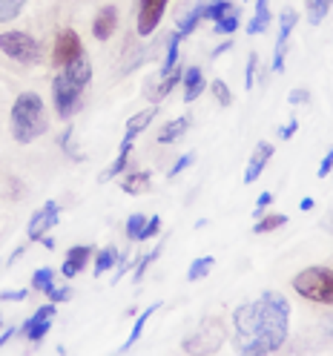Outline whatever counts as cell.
<instances>
[{"instance_id": "47", "label": "cell", "mask_w": 333, "mask_h": 356, "mask_svg": "<svg viewBox=\"0 0 333 356\" xmlns=\"http://www.w3.org/2000/svg\"><path fill=\"white\" fill-rule=\"evenodd\" d=\"M15 333H17L15 327H6V333H3V337H0V348H3V345H6V342H9L12 337H15Z\"/></svg>"}, {"instance_id": "29", "label": "cell", "mask_w": 333, "mask_h": 356, "mask_svg": "<svg viewBox=\"0 0 333 356\" xmlns=\"http://www.w3.org/2000/svg\"><path fill=\"white\" fill-rule=\"evenodd\" d=\"M184 38L175 32L172 38H170V47H167V58H164V63H161V78L167 75V72H172L175 70V63H179V43H181Z\"/></svg>"}, {"instance_id": "50", "label": "cell", "mask_w": 333, "mask_h": 356, "mask_svg": "<svg viewBox=\"0 0 333 356\" xmlns=\"http://www.w3.org/2000/svg\"><path fill=\"white\" fill-rule=\"evenodd\" d=\"M0 325H3V322H0Z\"/></svg>"}, {"instance_id": "32", "label": "cell", "mask_w": 333, "mask_h": 356, "mask_svg": "<svg viewBox=\"0 0 333 356\" xmlns=\"http://www.w3.org/2000/svg\"><path fill=\"white\" fill-rule=\"evenodd\" d=\"M210 89H213V98H216V101H218L221 106H230V104H233V95H230V89H227V83L221 81V78H213Z\"/></svg>"}, {"instance_id": "27", "label": "cell", "mask_w": 333, "mask_h": 356, "mask_svg": "<svg viewBox=\"0 0 333 356\" xmlns=\"http://www.w3.org/2000/svg\"><path fill=\"white\" fill-rule=\"evenodd\" d=\"M204 17V0L202 3H195L193 9H190V15L187 17H181V26H179V35L181 38H187L190 32H195V26H198V20Z\"/></svg>"}, {"instance_id": "24", "label": "cell", "mask_w": 333, "mask_h": 356, "mask_svg": "<svg viewBox=\"0 0 333 356\" xmlns=\"http://www.w3.org/2000/svg\"><path fill=\"white\" fill-rule=\"evenodd\" d=\"M304 3H307V24L319 26L322 20H325V15L330 12L333 0H304Z\"/></svg>"}, {"instance_id": "25", "label": "cell", "mask_w": 333, "mask_h": 356, "mask_svg": "<svg viewBox=\"0 0 333 356\" xmlns=\"http://www.w3.org/2000/svg\"><path fill=\"white\" fill-rule=\"evenodd\" d=\"M284 225H287V216L273 213V216L259 218L256 225H253V233H256V236H261V233H273V230H279V227H284Z\"/></svg>"}, {"instance_id": "2", "label": "cell", "mask_w": 333, "mask_h": 356, "mask_svg": "<svg viewBox=\"0 0 333 356\" xmlns=\"http://www.w3.org/2000/svg\"><path fill=\"white\" fill-rule=\"evenodd\" d=\"M12 136L17 144H32L47 132V113H43V98L38 92H20L12 104Z\"/></svg>"}, {"instance_id": "35", "label": "cell", "mask_w": 333, "mask_h": 356, "mask_svg": "<svg viewBox=\"0 0 333 356\" xmlns=\"http://www.w3.org/2000/svg\"><path fill=\"white\" fill-rule=\"evenodd\" d=\"M147 218H149V216H141V213L129 216V218H127V236L138 241V238H141V233H144V225H147Z\"/></svg>"}, {"instance_id": "10", "label": "cell", "mask_w": 333, "mask_h": 356, "mask_svg": "<svg viewBox=\"0 0 333 356\" xmlns=\"http://www.w3.org/2000/svg\"><path fill=\"white\" fill-rule=\"evenodd\" d=\"M170 0H141L138 3V35L147 38L155 32V26L161 24L164 9H167Z\"/></svg>"}, {"instance_id": "11", "label": "cell", "mask_w": 333, "mask_h": 356, "mask_svg": "<svg viewBox=\"0 0 333 356\" xmlns=\"http://www.w3.org/2000/svg\"><path fill=\"white\" fill-rule=\"evenodd\" d=\"M299 15L293 9H284L282 12V20H279V38H276V52H273V72H282L284 70V49H287V38H291L293 26H296Z\"/></svg>"}, {"instance_id": "40", "label": "cell", "mask_w": 333, "mask_h": 356, "mask_svg": "<svg viewBox=\"0 0 333 356\" xmlns=\"http://www.w3.org/2000/svg\"><path fill=\"white\" fill-rule=\"evenodd\" d=\"M287 101H291L293 106H304L310 101V92H307V89H293V92L287 95Z\"/></svg>"}, {"instance_id": "8", "label": "cell", "mask_w": 333, "mask_h": 356, "mask_svg": "<svg viewBox=\"0 0 333 356\" xmlns=\"http://www.w3.org/2000/svg\"><path fill=\"white\" fill-rule=\"evenodd\" d=\"M58 216H60L58 202H47V204H43V207L29 218V227H26L29 241H40L43 236H47V233L58 225Z\"/></svg>"}, {"instance_id": "19", "label": "cell", "mask_w": 333, "mask_h": 356, "mask_svg": "<svg viewBox=\"0 0 333 356\" xmlns=\"http://www.w3.org/2000/svg\"><path fill=\"white\" fill-rule=\"evenodd\" d=\"M187 127H190V118H187V115L170 121V124L159 132V141H161V144H172V141H179V138L184 136V132H187Z\"/></svg>"}, {"instance_id": "4", "label": "cell", "mask_w": 333, "mask_h": 356, "mask_svg": "<svg viewBox=\"0 0 333 356\" xmlns=\"http://www.w3.org/2000/svg\"><path fill=\"white\" fill-rule=\"evenodd\" d=\"M0 49L17 63H38L40 60V43L26 32H3L0 35Z\"/></svg>"}, {"instance_id": "37", "label": "cell", "mask_w": 333, "mask_h": 356, "mask_svg": "<svg viewBox=\"0 0 333 356\" xmlns=\"http://www.w3.org/2000/svg\"><path fill=\"white\" fill-rule=\"evenodd\" d=\"M43 293L49 296V302H55V305H58V302H70V299H72V287H55V282H52Z\"/></svg>"}, {"instance_id": "49", "label": "cell", "mask_w": 333, "mask_h": 356, "mask_svg": "<svg viewBox=\"0 0 333 356\" xmlns=\"http://www.w3.org/2000/svg\"><path fill=\"white\" fill-rule=\"evenodd\" d=\"M299 207H302V210H314V198H302Z\"/></svg>"}, {"instance_id": "45", "label": "cell", "mask_w": 333, "mask_h": 356, "mask_svg": "<svg viewBox=\"0 0 333 356\" xmlns=\"http://www.w3.org/2000/svg\"><path fill=\"white\" fill-rule=\"evenodd\" d=\"M26 296H29V287H26V291H15V293H0V299H6V302H20Z\"/></svg>"}, {"instance_id": "18", "label": "cell", "mask_w": 333, "mask_h": 356, "mask_svg": "<svg viewBox=\"0 0 333 356\" xmlns=\"http://www.w3.org/2000/svg\"><path fill=\"white\" fill-rule=\"evenodd\" d=\"M270 24V0H256V15L247 24V35H261Z\"/></svg>"}, {"instance_id": "20", "label": "cell", "mask_w": 333, "mask_h": 356, "mask_svg": "<svg viewBox=\"0 0 333 356\" xmlns=\"http://www.w3.org/2000/svg\"><path fill=\"white\" fill-rule=\"evenodd\" d=\"M147 187H149V172H132L121 178V190L129 195H141Z\"/></svg>"}, {"instance_id": "34", "label": "cell", "mask_w": 333, "mask_h": 356, "mask_svg": "<svg viewBox=\"0 0 333 356\" xmlns=\"http://www.w3.org/2000/svg\"><path fill=\"white\" fill-rule=\"evenodd\" d=\"M52 282H55V270H52V267H40V270H35V276H32V287H35V291H47Z\"/></svg>"}, {"instance_id": "33", "label": "cell", "mask_w": 333, "mask_h": 356, "mask_svg": "<svg viewBox=\"0 0 333 356\" xmlns=\"http://www.w3.org/2000/svg\"><path fill=\"white\" fill-rule=\"evenodd\" d=\"M26 0H0V24H6V20L17 17V12L24 9Z\"/></svg>"}, {"instance_id": "6", "label": "cell", "mask_w": 333, "mask_h": 356, "mask_svg": "<svg viewBox=\"0 0 333 356\" xmlns=\"http://www.w3.org/2000/svg\"><path fill=\"white\" fill-rule=\"evenodd\" d=\"M221 342H225V325H221V319H204L193 337L184 339V350L210 353V350H218Z\"/></svg>"}, {"instance_id": "48", "label": "cell", "mask_w": 333, "mask_h": 356, "mask_svg": "<svg viewBox=\"0 0 333 356\" xmlns=\"http://www.w3.org/2000/svg\"><path fill=\"white\" fill-rule=\"evenodd\" d=\"M40 244H43L47 250H55V238H52V236H43V238H40Z\"/></svg>"}, {"instance_id": "7", "label": "cell", "mask_w": 333, "mask_h": 356, "mask_svg": "<svg viewBox=\"0 0 333 356\" xmlns=\"http://www.w3.org/2000/svg\"><path fill=\"white\" fill-rule=\"evenodd\" d=\"M83 55V43L78 38V32L72 29H63L58 38H55V47H52V60L58 66H66V63H72L75 58Z\"/></svg>"}, {"instance_id": "5", "label": "cell", "mask_w": 333, "mask_h": 356, "mask_svg": "<svg viewBox=\"0 0 333 356\" xmlns=\"http://www.w3.org/2000/svg\"><path fill=\"white\" fill-rule=\"evenodd\" d=\"M81 92H83V89H81L78 83H72L63 72H58V75L52 78V101H55V113H58V118L70 121V118L75 115L78 101H81Z\"/></svg>"}, {"instance_id": "30", "label": "cell", "mask_w": 333, "mask_h": 356, "mask_svg": "<svg viewBox=\"0 0 333 356\" xmlns=\"http://www.w3.org/2000/svg\"><path fill=\"white\" fill-rule=\"evenodd\" d=\"M181 78H184V70H179L175 66L172 72H167L164 78H161V83H159V92H155V101H161V98H167L172 89H175V83H181Z\"/></svg>"}, {"instance_id": "17", "label": "cell", "mask_w": 333, "mask_h": 356, "mask_svg": "<svg viewBox=\"0 0 333 356\" xmlns=\"http://www.w3.org/2000/svg\"><path fill=\"white\" fill-rule=\"evenodd\" d=\"M155 113H159V106H149V109H144V113H138V115H132L129 121H127V136L124 138H129V141H136V136H141V132L152 124V118H155Z\"/></svg>"}, {"instance_id": "13", "label": "cell", "mask_w": 333, "mask_h": 356, "mask_svg": "<svg viewBox=\"0 0 333 356\" xmlns=\"http://www.w3.org/2000/svg\"><path fill=\"white\" fill-rule=\"evenodd\" d=\"M115 26H118V9L115 6H104L92 20V35L98 40H109L115 35Z\"/></svg>"}, {"instance_id": "14", "label": "cell", "mask_w": 333, "mask_h": 356, "mask_svg": "<svg viewBox=\"0 0 333 356\" xmlns=\"http://www.w3.org/2000/svg\"><path fill=\"white\" fill-rule=\"evenodd\" d=\"M90 256H92V248H86V244H78V248H72L70 253H66V261H63V267H60V273H63L66 279L78 276L83 267H86V261H90Z\"/></svg>"}, {"instance_id": "22", "label": "cell", "mask_w": 333, "mask_h": 356, "mask_svg": "<svg viewBox=\"0 0 333 356\" xmlns=\"http://www.w3.org/2000/svg\"><path fill=\"white\" fill-rule=\"evenodd\" d=\"M238 6H233L230 12H225V15H221L218 20H216V24H213V32L216 35H230V32H236L238 29V24H241V17H238Z\"/></svg>"}, {"instance_id": "42", "label": "cell", "mask_w": 333, "mask_h": 356, "mask_svg": "<svg viewBox=\"0 0 333 356\" xmlns=\"http://www.w3.org/2000/svg\"><path fill=\"white\" fill-rule=\"evenodd\" d=\"M190 164H193V152H190V155H181V159H179V161H175V164H172V170H170V178H175V175H179V172H181V170H187Z\"/></svg>"}, {"instance_id": "46", "label": "cell", "mask_w": 333, "mask_h": 356, "mask_svg": "<svg viewBox=\"0 0 333 356\" xmlns=\"http://www.w3.org/2000/svg\"><path fill=\"white\" fill-rule=\"evenodd\" d=\"M230 47H233V43L227 40V43H221V47H216L213 49V58H218V55H225V52H230Z\"/></svg>"}, {"instance_id": "36", "label": "cell", "mask_w": 333, "mask_h": 356, "mask_svg": "<svg viewBox=\"0 0 333 356\" xmlns=\"http://www.w3.org/2000/svg\"><path fill=\"white\" fill-rule=\"evenodd\" d=\"M159 256H161V244H159V248H155V250H149L144 259H138V264H136V276H132V279L141 282V279H144V273H147V267H149V261H155Z\"/></svg>"}, {"instance_id": "28", "label": "cell", "mask_w": 333, "mask_h": 356, "mask_svg": "<svg viewBox=\"0 0 333 356\" xmlns=\"http://www.w3.org/2000/svg\"><path fill=\"white\" fill-rule=\"evenodd\" d=\"M213 264H216V259L213 256H198L193 264H190V270H187V279L190 282H198V279H204L210 270H213Z\"/></svg>"}, {"instance_id": "21", "label": "cell", "mask_w": 333, "mask_h": 356, "mask_svg": "<svg viewBox=\"0 0 333 356\" xmlns=\"http://www.w3.org/2000/svg\"><path fill=\"white\" fill-rule=\"evenodd\" d=\"M129 149H132V141H129V138H124V141H121V152H118V159L106 167V172L101 175V181H113L115 175H121V170L127 167V159H129Z\"/></svg>"}, {"instance_id": "9", "label": "cell", "mask_w": 333, "mask_h": 356, "mask_svg": "<svg viewBox=\"0 0 333 356\" xmlns=\"http://www.w3.org/2000/svg\"><path fill=\"white\" fill-rule=\"evenodd\" d=\"M52 319H55V302H49V305H43V307H38L35 314L24 322V337L26 339H32V342H40L43 337L49 333V327H52Z\"/></svg>"}, {"instance_id": "23", "label": "cell", "mask_w": 333, "mask_h": 356, "mask_svg": "<svg viewBox=\"0 0 333 356\" xmlns=\"http://www.w3.org/2000/svg\"><path fill=\"white\" fill-rule=\"evenodd\" d=\"M118 261H121V256H118V250L115 248H104L98 256H95V276H104L106 270H113V267H118Z\"/></svg>"}, {"instance_id": "44", "label": "cell", "mask_w": 333, "mask_h": 356, "mask_svg": "<svg viewBox=\"0 0 333 356\" xmlns=\"http://www.w3.org/2000/svg\"><path fill=\"white\" fill-rule=\"evenodd\" d=\"M296 129H299V121H291L284 129H279V136H282V141H287V138H293L296 136Z\"/></svg>"}, {"instance_id": "38", "label": "cell", "mask_w": 333, "mask_h": 356, "mask_svg": "<svg viewBox=\"0 0 333 356\" xmlns=\"http://www.w3.org/2000/svg\"><path fill=\"white\" fill-rule=\"evenodd\" d=\"M159 230H161V218H159V216H149V218H147V225H144V233H141V238H138V241H147V238H152V236H159Z\"/></svg>"}, {"instance_id": "12", "label": "cell", "mask_w": 333, "mask_h": 356, "mask_svg": "<svg viewBox=\"0 0 333 356\" xmlns=\"http://www.w3.org/2000/svg\"><path fill=\"white\" fill-rule=\"evenodd\" d=\"M273 159V144H268V141H261L256 149H253V155H250V164H247V170H244V184H253L256 178L261 175V170L268 167V161Z\"/></svg>"}, {"instance_id": "16", "label": "cell", "mask_w": 333, "mask_h": 356, "mask_svg": "<svg viewBox=\"0 0 333 356\" xmlns=\"http://www.w3.org/2000/svg\"><path fill=\"white\" fill-rule=\"evenodd\" d=\"M181 83H184V101L190 104V101H195L198 95L204 92V75H202V70L198 66H190V70H184V78H181Z\"/></svg>"}, {"instance_id": "1", "label": "cell", "mask_w": 333, "mask_h": 356, "mask_svg": "<svg viewBox=\"0 0 333 356\" xmlns=\"http://www.w3.org/2000/svg\"><path fill=\"white\" fill-rule=\"evenodd\" d=\"M291 330V302L276 291L233 310V345L244 356H264L284 345Z\"/></svg>"}, {"instance_id": "39", "label": "cell", "mask_w": 333, "mask_h": 356, "mask_svg": "<svg viewBox=\"0 0 333 356\" xmlns=\"http://www.w3.org/2000/svg\"><path fill=\"white\" fill-rule=\"evenodd\" d=\"M256 63H259V55H250L247 58V81H244V86H247V89L256 86Z\"/></svg>"}, {"instance_id": "3", "label": "cell", "mask_w": 333, "mask_h": 356, "mask_svg": "<svg viewBox=\"0 0 333 356\" xmlns=\"http://www.w3.org/2000/svg\"><path fill=\"white\" fill-rule=\"evenodd\" d=\"M293 291L316 305H333V270L330 267H307L293 276Z\"/></svg>"}, {"instance_id": "41", "label": "cell", "mask_w": 333, "mask_h": 356, "mask_svg": "<svg viewBox=\"0 0 333 356\" xmlns=\"http://www.w3.org/2000/svg\"><path fill=\"white\" fill-rule=\"evenodd\" d=\"M330 170H333V147L327 149V155H325V159H322V164H319V178H327L330 175Z\"/></svg>"}, {"instance_id": "26", "label": "cell", "mask_w": 333, "mask_h": 356, "mask_svg": "<svg viewBox=\"0 0 333 356\" xmlns=\"http://www.w3.org/2000/svg\"><path fill=\"white\" fill-rule=\"evenodd\" d=\"M155 310H159V302H155V305H149L147 310H144V314L136 319V325H132V333H129V339H127V345H124V350H129L132 345H136L138 339H141V333H144V325H147V319L155 314Z\"/></svg>"}, {"instance_id": "15", "label": "cell", "mask_w": 333, "mask_h": 356, "mask_svg": "<svg viewBox=\"0 0 333 356\" xmlns=\"http://www.w3.org/2000/svg\"><path fill=\"white\" fill-rule=\"evenodd\" d=\"M60 72L70 78L72 83H78L81 89H86V83H90V78H92V66H90V60H86V55H81V58H75L72 63L60 66Z\"/></svg>"}, {"instance_id": "31", "label": "cell", "mask_w": 333, "mask_h": 356, "mask_svg": "<svg viewBox=\"0 0 333 356\" xmlns=\"http://www.w3.org/2000/svg\"><path fill=\"white\" fill-rule=\"evenodd\" d=\"M230 9H233L230 0H204V17L213 20V24H216V20L225 15V12H230Z\"/></svg>"}, {"instance_id": "43", "label": "cell", "mask_w": 333, "mask_h": 356, "mask_svg": "<svg viewBox=\"0 0 333 356\" xmlns=\"http://www.w3.org/2000/svg\"><path fill=\"white\" fill-rule=\"evenodd\" d=\"M270 202H273V193H261V198H259V202H256V210H253V216L259 218V216H261V210H264V207H268Z\"/></svg>"}]
</instances>
